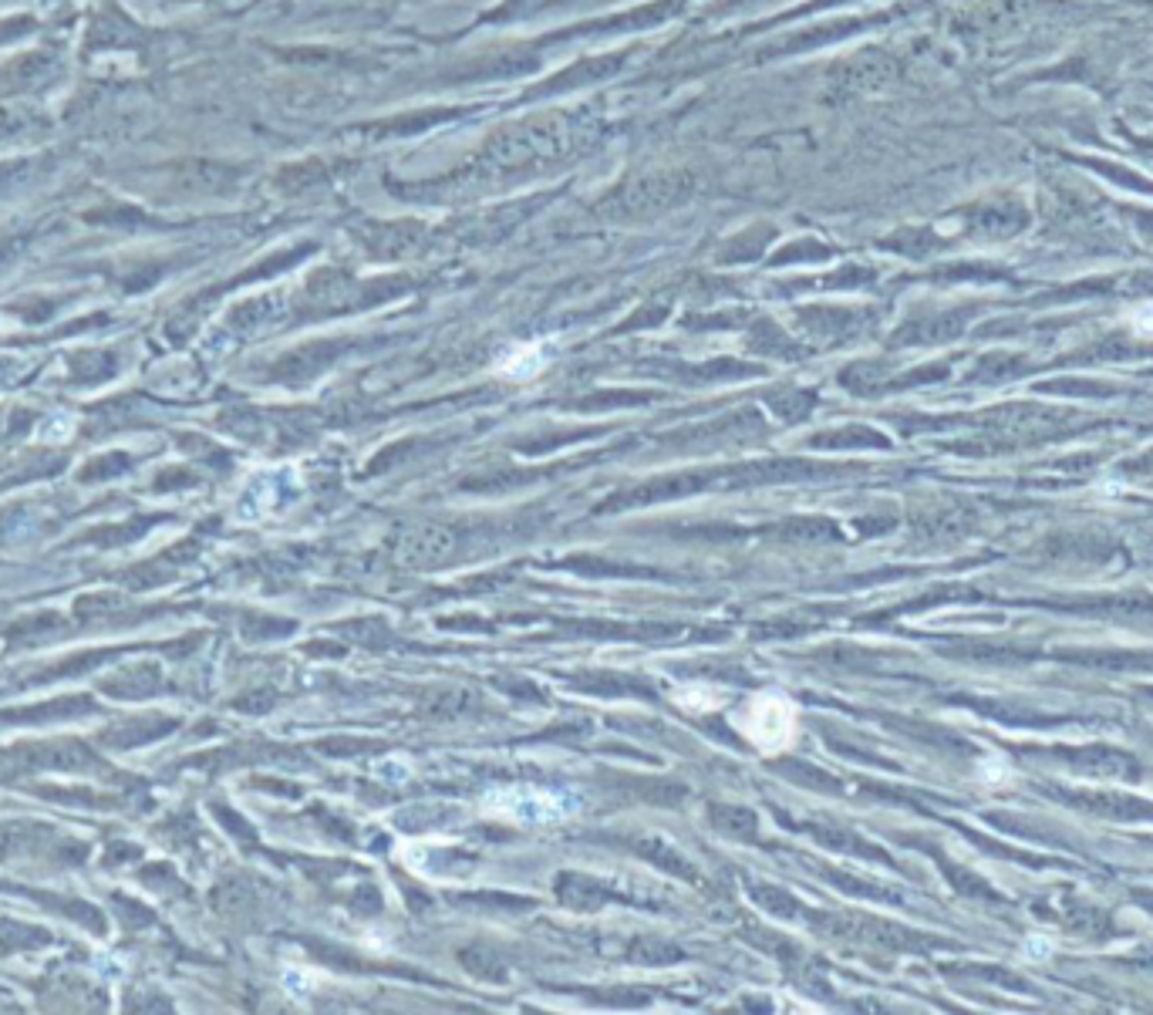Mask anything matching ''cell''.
I'll use <instances>...</instances> for the list:
<instances>
[{"mask_svg":"<svg viewBox=\"0 0 1153 1015\" xmlns=\"http://www.w3.org/2000/svg\"><path fill=\"white\" fill-rule=\"evenodd\" d=\"M483 813L523 827H543V823H560L580 813V796L560 786H499L483 796Z\"/></svg>","mask_w":1153,"mask_h":1015,"instance_id":"1","label":"cell"},{"mask_svg":"<svg viewBox=\"0 0 1153 1015\" xmlns=\"http://www.w3.org/2000/svg\"><path fill=\"white\" fill-rule=\"evenodd\" d=\"M732 725L762 752H783L796 742L800 719L783 692H756L732 712Z\"/></svg>","mask_w":1153,"mask_h":1015,"instance_id":"2","label":"cell"},{"mask_svg":"<svg viewBox=\"0 0 1153 1015\" xmlns=\"http://www.w3.org/2000/svg\"><path fill=\"white\" fill-rule=\"evenodd\" d=\"M547 365V355H540L537 344H526V348L510 351L503 361L496 365V375L510 378V382H523V378H533L537 371Z\"/></svg>","mask_w":1153,"mask_h":1015,"instance_id":"3","label":"cell"},{"mask_svg":"<svg viewBox=\"0 0 1153 1015\" xmlns=\"http://www.w3.org/2000/svg\"><path fill=\"white\" fill-rule=\"evenodd\" d=\"M314 982L317 978H311V972H297V968H290V972L284 975V985H287L290 995H307L314 989Z\"/></svg>","mask_w":1153,"mask_h":1015,"instance_id":"4","label":"cell"},{"mask_svg":"<svg viewBox=\"0 0 1153 1015\" xmlns=\"http://www.w3.org/2000/svg\"><path fill=\"white\" fill-rule=\"evenodd\" d=\"M375 773L381 779H388V783H405V779L412 776V769H408L405 763H398V759H388V763H381Z\"/></svg>","mask_w":1153,"mask_h":1015,"instance_id":"5","label":"cell"},{"mask_svg":"<svg viewBox=\"0 0 1153 1015\" xmlns=\"http://www.w3.org/2000/svg\"><path fill=\"white\" fill-rule=\"evenodd\" d=\"M1133 321H1137V328L1143 334H1153V304L1137 307V311H1133Z\"/></svg>","mask_w":1153,"mask_h":1015,"instance_id":"6","label":"cell"},{"mask_svg":"<svg viewBox=\"0 0 1153 1015\" xmlns=\"http://www.w3.org/2000/svg\"><path fill=\"white\" fill-rule=\"evenodd\" d=\"M1029 948H1032V951H1029V955H1032V958H1039V955H1046V941H1039V938H1032V941H1029Z\"/></svg>","mask_w":1153,"mask_h":1015,"instance_id":"7","label":"cell"}]
</instances>
